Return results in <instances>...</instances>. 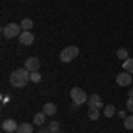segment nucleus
Returning <instances> with one entry per match:
<instances>
[{
  "instance_id": "f257e3e1",
  "label": "nucleus",
  "mask_w": 133,
  "mask_h": 133,
  "mask_svg": "<svg viewBox=\"0 0 133 133\" xmlns=\"http://www.w3.org/2000/svg\"><path fill=\"white\" fill-rule=\"evenodd\" d=\"M9 82L12 87H25L27 83L30 82V71L27 68H20V69H14L9 75Z\"/></svg>"
},
{
  "instance_id": "f03ea898",
  "label": "nucleus",
  "mask_w": 133,
  "mask_h": 133,
  "mask_svg": "<svg viewBox=\"0 0 133 133\" xmlns=\"http://www.w3.org/2000/svg\"><path fill=\"white\" fill-rule=\"evenodd\" d=\"M69 96H71V101L75 103V105H83V103H87V99H89V96L85 94V91L83 89H80V87H73L71 92H69Z\"/></svg>"
},
{
  "instance_id": "7ed1b4c3",
  "label": "nucleus",
  "mask_w": 133,
  "mask_h": 133,
  "mask_svg": "<svg viewBox=\"0 0 133 133\" xmlns=\"http://www.w3.org/2000/svg\"><path fill=\"white\" fill-rule=\"evenodd\" d=\"M21 25L20 23H9V25H5L4 29H2V34L5 36V37H20V34H21Z\"/></svg>"
},
{
  "instance_id": "20e7f679",
  "label": "nucleus",
  "mask_w": 133,
  "mask_h": 133,
  "mask_svg": "<svg viewBox=\"0 0 133 133\" xmlns=\"http://www.w3.org/2000/svg\"><path fill=\"white\" fill-rule=\"evenodd\" d=\"M78 57V46H68V48H64L61 51V55H59V59L62 62H71L75 61Z\"/></svg>"
},
{
  "instance_id": "39448f33",
  "label": "nucleus",
  "mask_w": 133,
  "mask_h": 133,
  "mask_svg": "<svg viewBox=\"0 0 133 133\" xmlns=\"http://www.w3.org/2000/svg\"><path fill=\"white\" fill-rule=\"evenodd\" d=\"M115 82L117 85H121V87H128V85H131V73H119L117 76H115Z\"/></svg>"
},
{
  "instance_id": "423d86ee",
  "label": "nucleus",
  "mask_w": 133,
  "mask_h": 133,
  "mask_svg": "<svg viewBox=\"0 0 133 133\" xmlns=\"http://www.w3.org/2000/svg\"><path fill=\"white\" fill-rule=\"evenodd\" d=\"M25 68H27V69H29L30 73L39 71V68H41V62H39V59H37V57H29V59L25 61Z\"/></svg>"
},
{
  "instance_id": "0eeeda50",
  "label": "nucleus",
  "mask_w": 133,
  "mask_h": 133,
  "mask_svg": "<svg viewBox=\"0 0 133 133\" xmlns=\"http://www.w3.org/2000/svg\"><path fill=\"white\" fill-rule=\"evenodd\" d=\"M18 126H20V124L16 123V121L5 119V121L2 123V130H4L5 133H14V131H18Z\"/></svg>"
},
{
  "instance_id": "6e6552de",
  "label": "nucleus",
  "mask_w": 133,
  "mask_h": 133,
  "mask_svg": "<svg viewBox=\"0 0 133 133\" xmlns=\"http://www.w3.org/2000/svg\"><path fill=\"white\" fill-rule=\"evenodd\" d=\"M87 105L89 107H96V108H105V105H103V99L99 94H91L89 96V99H87Z\"/></svg>"
},
{
  "instance_id": "1a4fd4ad",
  "label": "nucleus",
  "mask_w": 133,
  "mask_h": 133,
  "mask_svg": "<svg viewBox=\"0 0 133 133\" xmlns=\"http://www.w3.org/2000/svg\"><path fill=\"white\" fill-rule=\"evenodd\" d=\"M18 39H20L21 44H27V46H29V44L34 43V34H32L30 30H23L20 34V37H18Z\"/></svg>"
},
{
  "instance_id": "9d476101",
  "label": "nucleus",
  "mask_w": 133,
  "mask_h": 133,
  "mask_svg": "<svg viewBox=\"0 0 133 133\" xmlns=\"http://www.w3.org/2000/svg\"><path fill=\"white\" fill-rule=\"evenodd\" d=\"M43 112L46 114V115H55V114H57V107H55V103H46V105L43 107Z\"/></svg>"
},
{
  "instance_id": "9b49d317",
  "label": "nucleus",
  "mask_w": 133,
  "mask_h": 133,
  "mask_svg": "<svg viewBox=\"0 0 133 133\" xmlns=\"http://www.w3.org/2000/svg\"><path fill=\"white\" fill-rule=\"evenodd\" d=\"M18 133H34V128H32V124L23 123L18 126Z\"/></svg>"
},
{
  "instance_id": "f8f14e48",
  "label": "nucleus",
  "mask_w": 133,
  "mask_h": 133,
  "mask_svg": "<svg viewBox=\"0 0 133 133\" xmlns=\"http://www.w3.org/2000/svg\"><path fill=\"white\" fill-rule=\"evenodd\" d=\"M123 68H124V71H126V73H131V75H133V59H131V57H128L126 61H123Z\"/></svg>"
},
{
  "instance_id": "ddd939ff",
  "label": "nucleus",
  "mask_w": 133,
  "mask_h": 133,
  "mask_svg": "<svg viewBox=\"0 0 133 133\" xmlns=\"http://www.w3.org/2000/svg\"><path fill=\"white\" fill-rule=\"evenodd\" d=\"M98 117H99V108L89 107V119H91V121H98Z\"/></svg>"
},
{
  "instance_id": "4468645a",
  "label": "nucleus",
  "mask_w": 133,
  "mask_h": 133,
  "mask_svg": "<svg viewBox=\"0 0 133 133\" xmlns=\"http://www.w3.org/2000/svg\"><path fill=\"white\" fill-rule=\"evenodd\" d=\"M103 114H105V117H114V114H115V108H114V105H105V108H103Z\"/></svg>"
},
{
  "instance_id": "2eb2a0df",
  "label": "nucleus",
  "mask_w": 133,
  "mask_h": 133,
  "mask_svg": "<svg viewBox=\"0 0 133 133\" xmlns=\"http://www.w3.org/2000/svg\"><path fill=\"white\" fill-rule=\"evenodd\" d=\"M44 119H46V114L44 112H39V114H36L34 115V124H44Z\"/></svg>"
},
{
  "instance_id": "dca6fc26",
  "label": "nucleus",
  "mask_w": 133,
  "mask_h": 133,
  "mask_svg": "<svg viewBox=\"0 0 133 133\" xmlns=\"http://www.w3.org/2000/svg\"><path fill=\"white\" fill-rule=\"evenodd\" d=\"M20 25H21V29H23V30H30L32 27H34V21L29 20V18H23Z\"/></svg>"
},
{
  "instance_id": "f3484780",
  "label": "nucleus",
  "mask_w": 133,
  "mask_h": 133,
  "mask_svg": "<svg viewBox=\"0 0 133 133\" xmlns=\"http://www.w3.org/2000/svg\"><path fill=\"white\" fill-rule=\"evenodd\" d=\"M117 57H119L121 61H126V59H128V50H126V48H119V50H117Z\"/></svg>"
},
{
  "instance_id": "a211bd4d",
  "label": "nucleus",
  "mask_w": 133,
  "mask_h": 133,
  "mask_svg": "<svg viewBox=\"0 0 133 133\" xmlns=\"http://www.w3.org/2000/svg\"><path fill=\"white\" fill-rule=\"evenodd\" d=\"M30 82L39 83V82H41V73H39V71H34V73H30Z\"/></svg>"
},
{
  "instance_id": "6ab92c4d",
  "label": "nucleus",
  "mask_w": 133,
  "mask_h": 133,
  "mask_svg": "<svg viewBox=\"0 0 133 133\" xmlns=\"http://www.w3.org/2000/svg\"><path fill=\"white\" fill-rule=\"evenodd\" d=\"M124 126H126V130H133V115H128L124 119Z\"/></svg>"
},
{
  "instance_id": "aec40b11",
  "label": "nucleus",
  "mask_w": 133,
  "mask_h": 133,
  "mask_svg": "<svg viewBox=\"0 0 133 133\" xmlns=\"http://www.w3.org/2000/svg\"><path fill=\"white\" fill-rule=\"evenodd\" d=\"M48 130L53 131V133H57V131H59V123H57V121H51L50 126H48Z\"/></svg>"
},
{
  "instance_id": "412c9836",
  "label": "nucleus",
  "mask_w": 133,
  "mask_h": 133,
  "mask_svg": "<svg viewBox=\"0 0 133 133\" xmlns=\"http://www.w3.org/2000/svg\"><path fill=\"white\" fill-rule=\"evenodd\" d=\"M126 108H128L130 112H133V98H128V101H126Z\"/></svg>"
},
{
  "instance_id": "4be33fe9",
  "label": "nucleus",
  "mask_w": 133,
  "mask_h": 133,
  "mask_svg": "<svg viewBox=\"0 0 133 133\" xmlns=\"http://www.w3.org/2000/svg\"><path fill=\"white\" fill-rule=\"evenodd\" d=\"M128 96H130V98H133V89L130 91V94H128Z\"/></svg>"
},
{
  "instance_id": "5701e85b",
  "label": "nucleus",
  "mask_w": 133,
  "mask_h": 133,
  "mask_svg": "<svg viewBox=\"0 0 133 133\" xmlns=\"http://www.w3.org/2000/svg\"><path fill=\"white\" fill-rule=\"evenodd\" d=\"M39 133H48V131H39Z\"/></svg>"
},
{
  "instance_id": "b1692460",
  "label": "nucleus",
  "mask_w": 133,
  "mask_h": 133,
  "mask_svg": "<svg viewBox=\"0 0 133 133\" xmlns=\"http://www.w3.org/2000/svg\"><path fill=\"white\" fill-rule=\"evenodd\" d=\"M57 133H62V131H57Z\"/></svg>"
}]
</instances>
